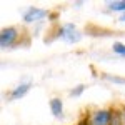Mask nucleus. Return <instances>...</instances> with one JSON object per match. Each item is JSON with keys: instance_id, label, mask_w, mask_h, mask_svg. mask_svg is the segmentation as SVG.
<instances>
[{"instance_id": "nucleus-7", "label": "nucleus", "mask_w": 125, "mask_h": 125, "mask_svg": "<svg viewBox=\"0 0 125 125\" xmlns=\"http://www.w3.org/2000/svg\"><path fill=\"white\" fill-rule=\"evenodd\" d=\"M105 7L108 12L122 15V13H125V0H110L105 3Z\"/></svg>"}, {"instance_id": "nucleus-2", "label": "nucleus", "mask_w": 125, "mask_h": 125, "mask_svg": "<svg viewBox=\"0 0 125 125\" xmlns=\"http://www.w3.org/2000/svg\"><path fill=\"white\" fill-rule=\"evenodd\" d=\"M57 15L52 13L48 9H42V7H35V5H29L22 10V20L25 25H39L43 23L48 19H55Z\"/></svg>"}, {"instance_id": "nucleus-11", "label": "nucleus", "mask_w": 125, "mask_h": 125, "mask_svg": "<svg viewBox=\"0 0 125 125\" xmlns=\"http://www.w3.org/2000/svg\"><path fill=\"white\" fill-rule=\"evenodd\" d=\"M72 5H73V9H82V7L87 5V3H85V2H73Z\"/></svg>"}, {"instance_id": "nucleus-12", "label": "nucleus", "mask_w": 125, "mask_h": 125, "mask_svg": "<svg viewBox=\"0 0 125 125\" xmlns=\"http://www.w3.org/2000/svg\"><path fill=\"white\" fill-rule=\"evenodd\" d=\"M118 22H120V23H125V13L118 15Z\"/></svg>"}, {"instance_id": "nucleus-8", "label": "nucleus", "mask_w": 125, "mask_h": 125, "mask_svg": "<svg viewBox=\"0 0 125 125\" xmlns=\"http://www.w3.org/2000/svg\"><path fill=\"white\" fill-rule=\"evenodd\" d=\"M102 80H105L112 85H117V87H125V77H120V75H115V73H108V72H104L102 75Z\"/></svg>"}, {"instance_id": "nucleus-10", "label": "nucleus", "mask_w": 125, "mask_h": 125, "mask_svg": "<svg viewBox=\"0 0 125 125\" xmlns=\"http://www.w3.org/2000/svg\"><path fill=\"white\" fill-rule=\"evenodd\" d=\"M110 50H112L114 55H117V57H120V58H125V43H124V42H120V40H114Z\"/></svg>"}, {"instance_id": "nucleus-9", "label": "nucleus", "mask_w": 125, "mask_h": 125, "mask_svg": "<svg viewBox=\"0 0 125 125\" xmlns=\"http://www.w3.org/2000/svg\"><path fill=\"white\" fill-rule=\"evenodd\" d=\"M87 88H88V85H85V83H78V85L72 87V88L68 90V97H70V98H80V97L87 92Z\"/></svg>"}, {"instance_id": "nucleus-3", "label": "nucleus", "mask_w": 125, "mask_h": 125, "mask_svg": "<svg viewBox=\"0 0 125 125\" xmlns=\"http://www.w3.org/2000/svg\"><path fill=\"white\" fill-rule=\"evenodd\" d=\"M117 110L114 108H97L88 117H85L88 125H114Z\"/></svg>"}, {"instance_id": "nucleus-4", "label": "nucleus", "mask_w": 125, "mask_h": 125, "mask_svg": "<svg viewBox=\"0 0 125 125\" xmlns=\"http://www.w3.org/2000/svg\"><path fill=\"white\" fill-rule=\"evenodd\" d=\"M22 33H20L19 27L15 25H9V27H3L0 30V48L2 50H10L17 45V42L20 40Z\"/></svg>"}, {"instance_id": "nucleus-6", "label": "nucleus", "mask_w": 125, "mask_h": 125, "mask_svg": "<svg viewBox=\"0 0 125 125\" xmlns=\"http://www.w3.org/2000/svg\"><path fill=\"white\" fill-rule=\"evenodd\" d=\"M48 108H50V114L55 120H65V104L60 97H52L48 100Z\"/></svg>"}, {"instance_id": "nucleus-5", "label": "nucleus", "mask_w": 125, "mask_h": 125, "mask_svg": "<svg viewBox=\"0 0 125 125\" xmlns=\"http://www.w3.org/2000/svg\"><path fill=\"white\" fill-rule=\"evenodd\" d=\"M33 87V82L32 80H20L15 87H12V90L9 92V100L10 102H15V100H22L29 95V92Z\"/></svg>"}, {"instance_id": "nucleus-1", "label": "nucleus", "mask_w": 125, "mask_h": 125, "mask_svg": "<svg viewBox=\"0 0 125 125\" xmlns=\"http://www.w3.org/2000/svg\"><path fill=\"white\" fill-rule=\"evenodd\" d=\"M55 39L67 43V45H77L83 40V32L78 29L77 23L73 22H65L62 23L55 32Z\"/></svg>"}]
</instances>
